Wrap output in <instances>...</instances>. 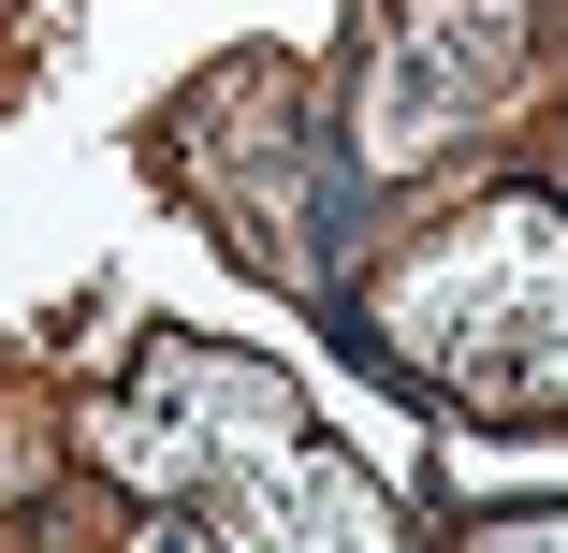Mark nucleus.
Masks as SVG:
<instances>
[{
  "instance_id": "f257e3e1",
  "label": "nucleus",
  "mask_w": 568,
  "mask_h": 553,
  "mask_svg": "<svg viewBox=\"0 0 568 553\" xmlns=\"http://www.w3.org/2000/svg\"><path fill=\"white\" fill-rule=\"evenodd\" d=\"M394 365L481 393L496 422L554 408L568 393V234L539 204H481L467 234H437L408 263V306H394Z\"/></svg>"
},
{
  "instance_id": "f03ea898",
  "label": "nucleus",
  "mask_w": 568,
  "mask_h": 553,
  "mask_svg": "<svg viewBox=\"0 0 568 553\" xmlns=\"http://www.w3.org/2000/svg\"><path fill=\"white\" fill-rule=\"evenodd\" d=\"M467 539H481V553H525V539H554V553H568V510H496V524H467Z\"/></svg>"
}]
</instances>
